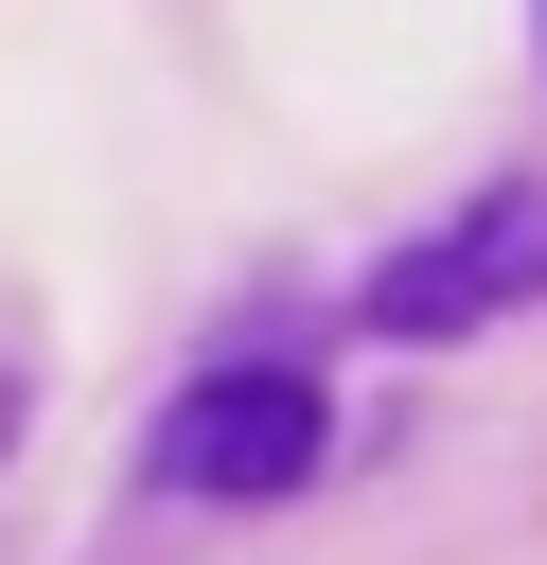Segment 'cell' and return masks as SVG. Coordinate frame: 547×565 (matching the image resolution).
I'll list each match as a JSON object with an SVG mask.
<instances>
[{"instance_id": "1", "label": "cell", "mask_w": 547, "mask_h": 565, "mask_svg": "<svg viewBox=\"0 0 547 565\" xmlns=\"http://www.w3.org/2000/svg\"><path fill=\"white\" fill-rule=\"evenodd\" d=\"M318 459H335V406H318L282 353L194 371V388L159 406V441H141V477H159V494H194V512H265V494H300Z\"/></svg>"}, {"instance_id": "2", "label": "cell", "mask_w": 547, "mask_h": 565, "mask_svg": "<svg viewBox=\"0 0 547 565\" xmlns=\"http://www.w3.org/2000/svg\"><path fill=\"white\" fill-rule=\"evenodd\" d=\"M512 300H547V177H494L476 212H441V230H406L388 265H371V335H476V318H512Z\"/></svg>"}, {"instance_id": "3", "label": "cell", "mask_w": 547, "mask_h": 565, "mask_svg": "<svg viewBox=\"0 0 547 565\" xmlns=\"http://www.w3.org/2000/svg\"><path fill=\"white\" fill-rule=\"evenodd\" d=\"M0 441H18V388H0Z\"/></svg>"}]
</instances>
